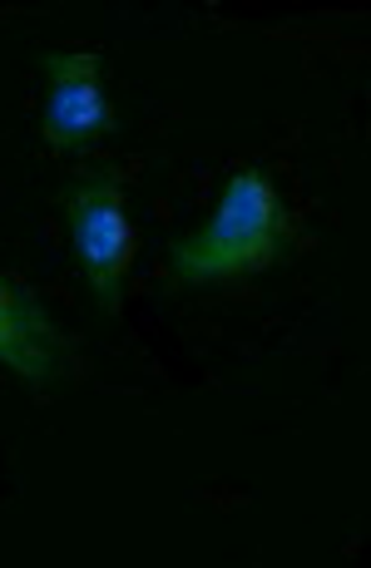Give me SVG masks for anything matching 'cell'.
Wrapping results in <instances>:
<instances>
[{
	"label": "cell",
	"mask_w": 371,
	"mask_h": 568,
	"mask_svg": "<svg viewBox=\"0 0 371 568\" xmlns=\"http://www.w3.org/2000/svg\"><path fill=\"white\" fill-rule=\"evenodd\" d=\"M60 207L70 223L74 262L90 277L94 307L104 316H119L129 267H134V223L124 207V183L114 173H80L60 189Z\"/></svg>",
	"instance_id": "2"
},
{
	"label": "cell",
	"mask_w": 371,
	"mask_h": 568,
	"mask_svg": "<svg viewBox=\"0 0 371 568\" xmlns=\"http://www.w3.org/2000/svg\"><path fill=\"white\" fill-rule=\"evenodd\" d=\"M0 366L30 386H64L80 376V356L54 326L50 307L6 272H0Z\"/></svg>",
	"instance_id": "3"
},
{
	"label": "cell",
	"mask_w": 371,
	"mask_h": 568,
	"mask_svg": "<svg viewBox=\"0 0 371 568\" xmlns=\"http://www.w3.org/2000/svg\"><path fill=\"white\" fill-rule=\"evenodd\" d=\"M282 247V207L278 189L268 183L263 169H238L223 183L218 213L199 233L173 237L169 247V277L179 287H213L233 282L248 272L268 267Z\"/></svg>",
	"instance_id": "1"
},
{
	"label": "cell",
	"mask_w": 371,
	"mask_h": 568,
	"mask_svg": "<svg viewBox=\"0 0 371 568\" xmlns=\"http://www.w3.org/2000/svg\"><path fill=\"white\" fill-rule=\"evenodd\" d=\"M40 70L50 80L46 139L60 154H80L109 129V104L100 90V54L94 50H46Z\"/></svg>",
	"instance_id": "4"
}]
</instances>
